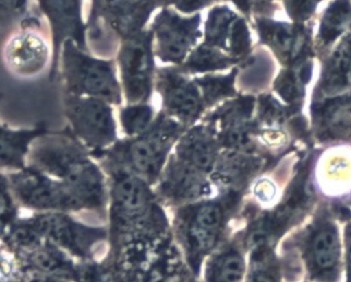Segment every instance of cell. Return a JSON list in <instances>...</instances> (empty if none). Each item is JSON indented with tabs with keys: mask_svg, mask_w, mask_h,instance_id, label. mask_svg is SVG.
<instances>
[{
	"mask_svg": "<svg viewBox=\"0 0 351 282\" xmlns=\"http://www.w3.org/2000/svg\"><path fill=\"white\" fill-rule=\"evenodd\" d=\"M108 170L112 172L110 240L114 252L163 239L167 234V218L151 185L125 169Z\"/></svg>",
	"mask_w": 351,
	"mask_h": 282,
	"instance_id": "cell-1",
	"label": "cell"
},
{
	"mask_svg": "<svg viewBox=\"0 0 351 282\" xmlns=\"http://www.w3.org/2000/svg\"><path fill=\"white\" fill-rule=\"evenodd\" d=\"M90 150L67 130L46 133L30 150L32 167L62 181L86 209H104L108 200L106 179L92 161Z\"/></svg>",
	"mask_w": 351,
	"mask_h": 282,
	"instance_id": "cell-2",
	"label": "cell"
},
{
	"mask_svg": "<svg viewBox=\"0 0 351 282\" xmlns=\"http://www.w3.org/2000/svg\"><path fill=\"white\" fill-rule=\"evenodd\" d=\"M186 128L160 111L149 130L136 137L118 140L97 154L108 168H122L149 185L159 179L178 139Z\"/></svg>",
	"mask_w": 351,
	"mask_h": 282,
	"instance_id": "cell-3",
	"label": "cell"
},
{
	"mask_svg": "<svg viewBox=\"0 0 351 282\" xmlns=\"http://www.w3.org/2000/svg\"><path fill=\"white\" fill-rule=\"evenodd\" d=\"M58 73L67 94L102 99L114 106L123 104L124 94L114 59L97 57L67 40L61 49Z\"/></svg>",
	"mask_w": 351,
	"mask_h": 282,
	"instance_id": "cell-4",
	"label": "cell"
},
{
	"mask_svg": "<svg viewBox=\"0 0 351 282\" xmlns=\"http://www.w3.org/2000/svg\"><path fill=\"white\" fill-rule=\"evenodd\" d=\"M225 222L226 206L219 200H200L176 212V239L194 275H198L205 257L219 243Z\"/></svg>",
	"mask_w": 351,
	"mask_h": 282,
	"instance_id": "cell-5",
	"label": "cell"
},
{
	"mask_svg": "<svg viewBox=\"0 0 351 282\" xmlns=\"http://www.w3.org/2000/svg\"><path fill=\"white\" fill-rule=\"evenodd\" d=\"M155 60L154 37L149 27L121 39L116 62L126 104L151 101L157 71Z\"/></svg>",
	"mask_w": 351,
	"mask_h": 282,
	"instance_id": "cell-6",
	"label": "cell"
},
{
	"mask_svg": "<svg viewBox=\"0 0 351 282\" xmlns=\"http://www.w3.org/2000/svg\"><path fill=\"white\" fill-rule=\"evenodd\" d=\"M63 111L69 129L94 154L118 141L114 105L93 97L63 94Z\"/></svg>",
	"mask_w": 351,
	"mask_h": 282,
	"instance_id": "cell-7",
	"label": "cell"
},
{
	"mask_svg": "<svg viewBox=\"0 0 351 282\" xmlns=\"http://www.w3.org/2000/svg\"><path fill=\"white\" fill-rule=\"evenodd\" d=\"M201 23L200 12L182 14L173 6L159 10L149 25L156 58L164 64L182 65L203 37Z\"/></svg>",
	"mask_w": 351,
	"mask_h": 282,
	"instance_id": "cell-8",
	"label": "cell"
},
{
	"mask_svg": "<svg viewBox=\"0 0 351 282\" xmlns=\"http://www.w3.org/2000/svg\"><path fill=\"white\" fill-rule=\"evenodd\" d=\"M11 191L29 208L46 212L85 209L81 200L62 181L36 167L20 169L8 179Z\"/></svg>",
	"mask_w": 351,
	"mask_h": 282,
	"instance_id": "cell-9",
	"label": "cell"
},
{
	"mask_svg": "<svg viewBox=\"0 0 351 282\" xmlns=\"http://www.w3.org/2000/svg\"><path fill=\"white\" fill-rule=\"evenodd\" d=\"M155 90L161 98V111L186 129L196 125L207 109L194 78L178 66L157 68Z\"/></svg>",
	"mask_w": 351,
	"mask_h": 282,
	"instance_id": "cell-10",
	"label": "cell"
},
{
	"mask_svg": "<svg viewBox=\"0 0 351 282\" xmlns=\"http://www.w3.org/2000/svg\"><path fill=\"white\" fill-rule=\"evenodd\" d=\"M36 2L50 25L53 45L50 78L53 80L58 74L61 49L65 41L73 40L82 49L89 51L87 23L83 16L84 0H36Z\"/></svg>",
	"mask_w": 351,
	"mask_h": 282,
	"instance_id": "cell-11",
	"label": "cell"
},
{
	"mask_svg": "<svg viewBox=\"0 0 351 282\" xmlns=\"http://www.w3.org/2000/svg\"><path fill=\"white\" fill-rule=\"evenodd\" d=\"M27 220L45 238L82 259L91 257L94 247L106 238L104 228L80 224L63 212H44Z\"/></svg>",
	"mask_w": 351,
	"mask_h": 282,
	"instance_id": "cell-12",
	"label": "cell"
},
{
	"mask_svg": "<svg viewBox=\"0 0 351 282\" xmlns=\"http://www.w3.org/2000/svg\"><path fill=\"white\" fill-rule=\"evenodd\" d=\"M3 59L12 72L25 78L40 73L48 66L50 47L38 19L22 21L20 30L12 34L5 43Z\"/></svg>",
	"mask_w": 351,
	"mask_h": 282,
	"instance_id": "cell-13",
	"label": "cell"
},
{
	"mask_svg": "<svg viewBox=\"0 0 351 282\" xmlns=\"http://www.w3.org/2000/svg\"><path fill=\"white\" fill-rule=\"evenodd\" d=\"M304 257L310 275L322 282H335L341 263V244L336 224L330 218H317L304 239Z\"/></svg>",
	"mask_w": 351,
	"mask_h": 282,
	"instance_id": "cell-14",
	"label": "cell"
},
{
	"mask_svg": "<svg viewBox=\"0 0 351 282\" xmlns=\"http://www.w3.org/2000/svg\"><path fill=\"white\" fill-rule=\"evenodd\" d=\"M157 183L158 197L176 205L194 203L206 199L211 193L206 173L180 160L173 152Z\"/></svg>",
	"mask_w": 351,
	"mask_h": 282,
	"instance_id": "cell-15",
	"label": "cell"
},
{
	"mask_svg": "<svg viewBox=\"0 0 351 282\" xmlns=\"http://www.w3.org/2000/svg\"><path fill=\"white\" fill-rule=\"evenodd\" d=\"M155 12L147 0H91L88 21H104L123 39L147 28Z\"/></svg>",
	"mask_w": 351,
	"mask_h": 282,
	"instance_id": "cell-16",
	"label": "cell"
},
{
	"mask_svg": "<svg viewBox=\"0 0 351 282\" xmlns=\"http://www.w3.org/2000/svg\"><path fill=\"white\" fill-rule=\"evenodd\" d=\"M219 138L206 121L188 128L178 139L173 154L202 172H213L219 161Z\"/></svg>",
	"mask_w": 351,
	"mask_h": 282,
	"instance_id": "cell-17",
	"label": "cell"
},
{
	"mask_svg": "<svg viewBox=\"0 0 351 282\" xmlns=\"http://www.w3.org/2000/svg\"><path fill=\"white\" fill-rule=\"evenodd\" d=\"M48 133L44 124L34 129L15 130L3 124L1 127V166L23 169L25 156L34 142Z\"/></svg>",
	"mask_w": 351,
	"mask_h": 282,
	"instance_id": "cell-18",
	"label": "cell"
},
{
	"mask_svg": "<svg viewBox=\"0 0 351 282\" xmlns=\"http://www.w3.org/2000/svg\"><path fill=\"white\" fill-rule=\"evenodd\" d=\"M23 255L29 267L38 271L59 278H73V280L77 278V266L48 239Z\"/></svg>",
	"mask_w": 351,
	"mask_h": 282,
	"instance_id": "cell-19",
	"label": "cell"
},
{
	"mask_svg": "<svg viewBox=\"0 0 351 282\" xmlns=\"http://www.w3.org/2000/svg\"><path fill=\"white\" fill-rule=\"evenodd\" d=\"M245 261L236 245H227L211 257L205 269L206 282H241Z\"/></svg>",
	"mask_w": 351,
	"mask_h": 282,
	"instance_id": "cell-20",
	"label": "cell"
},
{
	"mask_svg": "<svg viewBox=\"0 0 351 282\" xmlns=\"http://www.w3.org/2000/svg\"><path fill=\"white\" fill-rule=\"evenodd\" d=\"M233 62L234 58L227 55L223 49L202 41L191 51L186 61L178 68L191 76L203 75L225 69Z\"/></svg>",
	"mask_w": 351,
	"mask_h": 282,
	"instance_id": "cell-21",
	"label": "cell"
},
{
	"mask_svg": "<svg viewBox=\"0 0 351 282\" xmlns=\"http://www.w3.org/2000/svg\"><path fill=\"white\" fill-rule=\"evenodd\" d=\"M237 16L228 6H213L204 23V43L227 51L228 43Z\"/></svg>",
	"mask_w": 351,
	"mask_h": 282,
	"instance_id": "cell-22",
	"label": "cell"
},
{
	"mask_svg": "<svg viewBox=\"0 0 351 282\" xmlns=\"http://www.w3.org/2000/svg\"><path fill=\"white\" fill-rule=\"evenodd\" d=\"M158 113L151 103L126 104L120 110V123L127 138L136 137L147 132Z\"/></svg>",
	"mask_w": 351,
	"mask_h": 282,
	"instance_id": "cell-23",
	"label": "cell"
},
{
	"mask_svg": "<svg viewBox=\"0 0 351 282\" xmlns=\"http://www.w3.org/2000/svg\"><path fill=\"white\" fill-rule=\"evenodd\" d=\"M236 72L233 71L227 75H217V74H203V75L193 76L195 82L198 84L204 100L205 106H215L227 97L233 96L234 82Z\"/></svg>",
	"mask_w": 351,
	"mask_h": 282,
	"instance_id": "cell-24",
	"label": "cell"
},
{
	"mask_svg": "<svg viewBox=\"0 0 351 282\" xmlns=\"http://www.w3.org/2000/svg\"><path fill=\"white\" fill-rule=\"evenodd\" d=\"M351 16L349 0H336L326 10L320 27V36L326 43L336 39L342 33Z\"/></svg>",
	"mask_w": 351,
	"mask_h": 282,
	"instance_id": "cell-25",
	"label": "cell"
},
{
	"mask_svg": "<svg viewBox=\"0 0 351 282\" xmlns=\"http://www.w3.org/2000/svg\"><path fill=\"white\" fill-rule=\"evenodd\" d=\"M252 272L245 282H279V269L269 247L254 249Z\"/></svg>",
	"mask_w": 351,
	"mask_h": 282,
	"instance_id": "cell-26",
	"label": "cell"
},
{
	"mask_svg": "<svg viewBox=\"0 0 351 282\" xmlns=\"http://www.w3.org/2000/svg\"><path fill=\"white\" fill-rule=\"evenodd\" d=\"M264 38L282 51H289L293 45V33L289 26L281 24H265L262 28Z\"/></svg>",
	"mask_w": 351,
	"mask_h": 282,
	"instance_id": "cell-27",
	"label": "cell"
},
{
	"mask_svg": "<svg viewBox=\"0 0 351 282\" xmlns=\"http://www.w3.org/2000/svg\"><path fill=\"white\" fill-rule=\"evenodd\" d=\"M250 47V33L244 21L237 19L234 23L228 43L227 53L231 57H240Z\"/></svg>",
	"mask_w": 351,
	"mask_h": 282,
	"instance_id": "cell-28",
	"label": "cell"
},
{
	"mask_svg": "<svg viewBox=\"0 0 351 282\" xmlns=\"http://www.w3.org/2000/svg\"><path fill=\"white\" fill-rule=\"evenodd\" d=\"M77 282H119L112 270L96 263L77 267Z\"/></svg>",
	"mask_w": 351,
	"mask_h": 282,
	"instance_id": "cell-29",
	"label": "cell"
},
{
	"mask_svg": "<svg viewBox=\"0 0 351 282\" xmlns=\"http://www.w3.org/2000/svg\"><path fill=\"white\" fill-rule=\"evenodd\" d=\"M326 117L335 125H351V97L330 106Z\"/></svg>",
	"mask_w": 351,
	"mask_h": 282,
	"instance_id": "cell-30",
	"label": "cell"
},
{
	"mask_svg": "<svg viewBox=\"0 0 351 282\" xmlns=\"http://www.w3.org/2000/svg\"><path fill=\"white\" fill-rule=\"evenodd\" d=\"M16 210L14 207V202L12 200L11 187L9 183H5V177H3L1 185V220H3V230L5 226L9 228L15 220Z\"/></svg>",
	"mask_w": 351,
	"mask_h": 282,
	"instance_id": "cell-31",
	"label": "cell"
},
{
	"mask_svg": "<svg viewBox=\"0 0 351 282\" xmlns=\"http://www.w3.org/2000/svg\"><path fill=\"white\" fill-rule=\"evenodd\" d=\"M29 0H0L3 21L12 20L23 16L27 10Z\"/></svg>",
	"mask_w": 351,
	"mask_h": 282,
	"instance_id": "cell-32",
	"label": "cell"
},
{
	"mask_svg": "<svg viewBox=\"0 0 351 282\" xmlns=\"http://www.w3.org/2000/svg\"><path fill=\"white\" fill-rule=\"evenodd\" d=\"M279 94L287 101H293L299 94L297 82L291 74H283L277 84Z\"/></svg>",
	"mask_w": 351,
	"mask_h": 282,
	"instance_id": "cell-33",
	"label": "cell"
},
{
	"mask_svg": "<svg viewBox=\"0 0 351 282\" xmlns=\"http://www.w3.org/2000/svg\"><path fill=\"white\" fill-rule=\"evenodd\" d=\"M215 0H176L173 8L182 14H194L211 5Z\"/></svg>",
	"mask_w": 351,
	"mask_h": 282,
	"instance_id": "cell-34",
	"label": "cell"
},
{
	"mask_svg": "<svg viewBox=\"0 0 351 282\" xmlns=\"http://www.w3.org/2000/svg\"><path fill=\"white\" fill-rule=\"evenodd\" d=\"M316 0H289L291 12L299 18H305L314 8Z\"/></svg>",
	"mask_w": 351,
	"mask_h": 282,
	"instance_id": "cell-35",
	"label": "cell"
},
{
	"mask_svg": "<svg viewBox=\"0 0 351 282\" xmlns=\"http://www.w3.org/2000/svg\"><path fill=\"white\" fill-rule=\"evenodd\" d=\"M147 1L157 10L164 8H171L176 3V0H147Z\"/></svg>",
	"mask_w": 351,
	"mask_h": 282,
	"instance_id": "cell-36",
	"label": "cell"
},
{
	"mask_svg": "<svg viewBox=\"0 0 351 282\" xmlns=\"http://www.w3.org/2000/svg\"><path fill=\"white\" fill-rule=\"evenodd\" d=\"M346 255L347 266H348L349 276L351 279V226H348L346 232Z\"/></svg>",
	"mask_w": 351,
	"mask_h": 282,
	"instance_id": "cell-37",
	"label": "cell"
},
{
	"mask_svg": "<svg viewBox=\"0 0 351 282\" xmlns=\"http://www.w3.org/2000/svg\"><path fill=\"white\" fill-rule=\"evenodd\" d=\"M238 8H241V10H248L250 6V0H232Z\"/></svg>",
	"mask_w": 351,
	"mask_h": 282,
	"instance_id": "cell-38",
	"label": "cell"
}]
</instances>
